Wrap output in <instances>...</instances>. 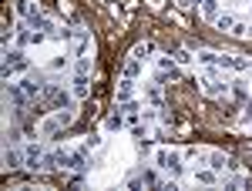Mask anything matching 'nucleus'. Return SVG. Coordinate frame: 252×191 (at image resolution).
Instances as JSON below:
<instances>
[{
    "label": "nucleus",
    "mask_w": 252,
    "mask_h": 191,
    "mask_svg": "<svg viewBox=\"0 0 252 191\" xmlns=\"http://www.w3.org/2000/svg\"><path fill=\"white\" fill-rule=\"evenodd\" d=\"M27 71H31V57L24 54V47H3V81H14Z\"/></svg>",
    "instance_id": "nucleus-1"
},
{
    "label": "nucleus",
    "mask_w": 252,
    "mask_h": 191,
    "mask_svg": "<svg viewBox=\"0 0 252 191\" xmlns=\"http://www.w3.org/2000/svg\"><path fill=\"white\" fill-rule=\"evenodd\" d=\"M152 161H155L158 171L172 174V178H182V174H185V164H182L185 158H182V151H172V148H158Z\"/></svg>",
    "instance_id": "nucleus-2"
},
{
    "label": "nucleus",
    "mask_w": 252,
    "mask_h": 191,
    "mask_svg": "<svg viewBox=\"0 0 252 191\" xmlns=\"http://www.w3.org/2000/svg\"><path fill=\"white\" fill-rule=\"evenodd\" d=\"M44 158H47V144L31 141V144L24 148V168H27V171H44Z\"/></svg>",
    "instance_id": "nucleus-3"
},
{
    "label": "nucleus",
    "mask_w": 252,
    "mask_h": 191,
    "mask_svg": "<svg viewBox=\"0 0 252 191\" xmlns=\"http://www.w3.org/2000/svg\"><path fill=\"white\" fill-rule=\"evenodd\" d=\"M229 81H232V77H198L202 91L209 97H215V101H219V97H229Z\"/></svg>",
    "instance_id": "nucleus-4"
},
{
    "label": "nucleus",
    "mask_w": 252,
    "mask_h": 191,
    "mask_svg": "<svg viewBox=\"0 0 252 191\" xmlns=\"http://www.w3.org/2000/svg\"><path fill=\"white\" fill-rule=\"evenodd\" d=\"M219 67L229 74H249V57L242 54H219Z\"/></svg>",
    "instance_id": "nucleus-5"
},
{
    "label": "nucleus",
    "mask_w": 252,
    "mask_h": 191,
    "mask_svg": "<svg viewBox=\"0 0 252 191\" xmlns=\"http://www.w3.org/2000/svg\"><path fill=\"white\" fill-rule=\"evenodd\" d=\"M94 51V40H91V34L84 30V27H78L74 30V47H71V57H88Z\"/></svg>",
    "instance_id": "nucleus-6"
},
{
    "label": "nucleus",
    "mask_w": 252,
    "mask_h": 191,
    "mask_svg": "<svg viewBox=\"0 0 252 191\" xmlns=\"http://www.w3.org/2000/svg\"><path fill=\"white\" fill-rule=\"evenodd\" d=\"M17 84H20V87H24V94L31 97V101H34V97H37V101H40V94H44V87H47V84H44V77H40V74L34 77V74H31V71H27V74L20 77Z\"/></svg>",
    "instance_id": "nucleus-7"
},
{
    "label": "nucleus",
    "mask_w": 252,
    "mask_h": 191,
    "mask_svg": "<svg viewBox=\"0 0 252 191\" xmlns=\"http://www.w3.org/2000/svg\"><path fill=\"white\" fill-rule=\"evenodd\" d=\"M205 164H209L212 171H219V174H222V171H235V168H239L232 158L222 154V151H209V154H205Z\"/></svg>",
    "instance_id": "nucleus-8"
},
{
    "label": "nucleus",
    "mask_w": 252,
    "mask_h": 191,
    "mask_svg": "<svg viewBox=\"0 0 252 191\" xmlns=\"http://www.w3.org/2000/svg\"><path fill=\"white\" fill-rule=\"evenodd\" d=\"M131 97H138V81H135V77H125V74H121L118 91H115V104H125V101H131Z\"/></svg>",
    "instance_id": "nucleus-9"
},
{
    "label": "nucleus",
    "mask_w": 252,
    "mask_h": 191,
    "mask_svg": "<svg viewBox=\"0 0 252 191\" xmlns=\"http://www.w3.org/2000/svg\"><path fill=\"white\" fill-rule=\"evenodd\" d=\"M3 168H7V171L24 168V148H20V144H3Z\"/></svg>",
    "instance_id": "nucleus-10"
},
{
    "label": "nucleus",
    "mask_w": 252,
    "mask_h": 191,
    "mask_svg": "<svg viewBox=\"0 0 252 191\" xmlns=\"http://www.w3.org/2000/svg\"><path fill=\"white\" fill-rule=\"evenodd\" d=\"M155 67H158V74H165L168 81L182 77V67H178V60H175L172 54H158V57H155Z\"/></svg>",
    "instance_id": "nucleus-11"
},
{
    "label": "nucleus",
    "mask_w": 252,
    "mask_h": 191,
    "mask_svg": "<svg viewBox=\"0 0 252 191\" xmlns=\"http://www.w3.org/2000/svg\"><path fill=\"white\" fill-rule=\"evenodd\" d=\"M71 94L78 101H88L91 97V74H74L71 77Z\"/></svg>",
    "instance_id": "nucleus-12"
},
{
    "label": "nucleus",
    "mask_w": 252,
    "mask_h": 191,
    "mask_svg": "<svg viewBox=\"0 0 252 191\" xmlns=\"http://www.w3.org/2000/svg\"><path fill=\"white\" fill-rule=\"evenodd\" d=\"M27 24H31V30H44V34L58 30V20L51 17V14H44V10H37L34 17H27Z\"/></svg>",
    "instance_id": "nucleus-13"
},
{
    "label": "nucleus",
    "mask_w": 252,
    "mask_h": 191,
    "mask_svg": "<svg viewBox=\"0 0 252 191\" xmlns=\"http://www.w3.org/2000/svg\"><path fill=\"white\" fill-rule=\"evenodd\" d=\"M31 44H34L31 24H27V20H17V24H14V47H31Z\"/></svg>",
    "instance_id": "nucleus-14"
},
{
    "label": "nucleus",
    "mask_w": 252,
    "mask_h": 191,
    "mask_svg": "<svg viewBox=\"0 0 252 191\" xmlns=\"http://www.w3.org/2000/svg\"><path fill=\"white\" fill-rule=\"evenodd\" d=\"M37 134H40V137H61V134H64V124H61L54 114H47L37 124Z\"/></svg>",
    "instance_id": "nucleus-15"
},
{
    "label": "nucleus",
    "mask_w": 252,
    "mask_h": 191,
    "mask_svg": "<svg viewBox=\"0 0 252 191\" xmlns=\"http://www.w3.org/2000/svg\"><path fill=\"white\" fill-rule=\"evenodd\" d=\"M229 97H235L239 104H246V101H249V81H246L242 74L229 81Z\"/></svg>",
    "instance_id": "nucleus-16"
},
{
    "label": "nucleus",
    "mask_w": 252,
    "mask_h": 191,
    "mask_svg": "<svg viewBox=\"0 0 252 191\" xmlns=\"http://www.w3.org/2000/svg\"><path fill=\"white\" fill-rule=\"evenodd\" d=\"M145 104H152V108H161L165 104V87L158 84V81H152V84H145Z\"/></svg>",
    "instance_id": "nucleus-17"
},
{
    "label": "nucleus",
    "mask_w": 252,
    "mask_h": 191,
    "mask_svg": "<svg viewBox=\"0 0 252 191\" xmlns=\"http://www.w3.org/2000/svg\"><path fill=\"white\" fill-rule=\"evenodd\" d=\"M222 10H225L222 0H202V3H198V14H202V20H209V24H215Z\"/></svg>",
    "instance_id": "nucleus-18"
},
{
    "label": "nucleus",
    "mask_w": 252,
    "mask_h": 191,
    "mask_svg": "<svg viewBox=\"0 0 252 191\" xmlns=\"http://www.w3.org/2000/svg\"><path fill=\"white\" fill-rule=\"evenodd\" d=\"M155 54H158V47L152 44V40H141V44H135V47H131V57L141 60V64H145V60H152Z\"/></svg>",
    "instance_id": "nucleus-19"
},
{
    "label": "nucleus",
    "mask_w": 252,
    "mask_h": 191,
    "mask_svg": "<svg viewBox=\"0 0 252 191\" xmlns=\"http://www.w3.org/2000/svg\"><path fill=\"white\" fill-rule=\"evenodd\" d=\"M192 178H195V185H219V171H212L209 164H198L192 171Z\"/></svg>",
    "instance_id": "nucleus-20"
},
{
    "label": "nucleus",
    "mask_w": 252,
    "mask_h": 191,
    "mask_svg": "<svg viewBox=\"0 0 252 191\" xmlns=\"http://www.w3.org/2000/svg\"><path fill=\"white\" fill-rule=\"evenodd\" d=\"M40 7H37V0H14V14H17V20H27V17H34Z\"/></svg>",
    "instance_id": "nucleus-21"
},
{
    "label": "nucleus",
    "mask_w": 252,
    "mask_h": 191,
    "mask_svg": "<svg viewBox=\"0 0 252 191\" xmlns=\"http://www.w3.org/2000/svg\"><path fill=\"white\" fill-rule=\"evenodd\" d=\"M125 124H128V121H125V114H121V111H115V114L104 117V134H121V131H125Z\"/></svg>",
    "instance_id": "nucleus-22"
},
{
    "label": "nucleus",
    "mask_w": 252,
    "mask_h": 191,
    "mask_svg": "<svg viewBox=\"0 0 252 191\" xmlns=\"http://www.w3.org/2000/svg\"><path fill=\"white\" fill-rule=\"evenodd\" d=\"M235 20H239V14H235V10H222V14H219V20H215V27H219L222 34H232Z\"/></svg>",
    "instance_id": "nucleus-23"
},
{
    "label": "nucleus",
    "mask_w": 252,
    "mask_h": 191,
    "mask_svg": "<svg viewBox=\"0 0 252 191\" xmlns=\"http://www.w3.org/2000/svg\"><path fill=\"white\" fill-rule=\"evenodd\" d=\"M195 60H198L202 67H215V64H219V51H212V47H198V51H195Z\"/></svg>",
    "instance_id": "nucleus-24"
},
{
    "label": "nucleus",
    "mask_w": 252,
    "mask_h": 191,
    "mask_svg": "<svg viewBox=\"0 0 252 191\" xmlns=\"http://www.w3.org/2000/svg\"><path fill=\"white\" fill-rule=\"evenodd\" d=\"M175 60H178V67H192L195 64V51H189V47H175Z\"/></svg>",
    "instance_id": "nucleus-25"
},
{
    "label": "nucleus",
    "mask_w": 252,
    "mask_h": 191,
    "mask_svg": "<svg viewBox=\"0 0 252 191\" xmlns=\"http://www.w3.org/2000/svg\"><path fill=\"white\" fill-rule=\"evenodd\" d=\"M141 67H145L141 60L128 57V60H125V71H121V74H125V77H135V81H138V77H141Z\"/></svg>",
    "instance_id": "nucleus-26"
},
{
    "label": "nucleus",
    "mask_w": 252,
    "mask_h": 191,
    "mask_svg": "<svg viewBox=\"0 0 252 191\" xmlns=\"http://www.w3.org/2000/svg\"><path fill=\"white\" fill-rule=\"evenodd\" d=\"M67 64H74V57H71V54H67V57H64V54H58V57L47 60V71H61V67L67 71Z\"/></svg>",
    "instance_id": "nucleus-27"
},
{
    "label": "nucleus",
    "mask_w": 252,
    "mask_h": 191,
    "mask_svg": "<svg viewBox=\"0 0 252 191\" xmlns=\"http://www.w3.org/2000/svg\"><path fill=\"white\" fill-rule=\"evenodd\" d=\"M3 144H20V128L17 124H7V128H3Z\"/></svg>",
    "instance_id": "nucleus-28"
},
{
    "label": "nucleus",
    "mask_w": 252,
    "mask_h": 191,
    "mask_svg": "<svg viewBox=\"0 0 252 191\" xmlns=\"http://www.w3.org/2000/svg\"><path fill=\"white\" fill-rule=\"evenodd\" d=\"M74 74H91V57H74Z\"/></svg>",
    "instance_id": "nucleus-29"
},
{
    "label": "nucleus",
    "mask_w": 252,
    "mask_h": 191,
    "mask_svg": "<svg viewBox=\"0 0 252 191\" xmlns=\"http://www.w3.org/2000/svg\"><path fill=\"white\" fill-rule=\"evenodd\" d=\"M141 178H145V185H148V188H155V185H158V171H152V168H148V171H141Z\"/></svg>",
    "instance_id": "nucleus-30"
},
{
    "label": "nucleus",
    "mask_w": 252,
    "mask_h": 191,
    "mask_svg": "<svg viewBox=\"0 0 252 191\" xmlns=\"http://www.w3.org/2000/svg\"><path fill=\"white\" fill-rule=\"evenodd\" d=\"M81 144H84L88 151H97V148H101V137H91V134H88V137H84Z\"/></svg>",
    "instance_id": "nucleus-31"
},
{
    "label": "nucleus",
    "mask_w": 252,
    "mask_h": 191,
    "mask_svg": "<svg viewBox=\"0 0 252 191\" xmlns=\"http://www.w3.org/2000/svg\"><path fill=\"white\" fill-rule=\"evenodd\" d=\"M222 7L229 10V7H239V0H222Z\"/></svg>",
    "instance_id": "nucleus-32"
},
{
    "label": "nucleus",
    "mask_w": 252,
    "mask_h": 191,
    "mask_svg": "<svg viewBox=\"0 0 252 191\" xmlns=\"http://www.w3.org/2000/svg\"><path fill=\"white\" fill-rule=\"evenodd\" d=\"M249 71H252V57H249Z\"/></svg>",
    "instance_id": "nucleus-33"
}]
</instances>
